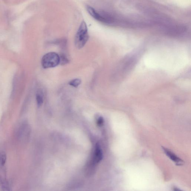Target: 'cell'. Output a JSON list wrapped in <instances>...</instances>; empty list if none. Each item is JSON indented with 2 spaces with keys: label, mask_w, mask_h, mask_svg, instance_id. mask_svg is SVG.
Here are the masks:
<instances>
[{
  "label": "cell",
  "mask_w": 191,
  "mask_h": 191,
  "mask_svg": "<svg viewBox=\"0 0 191 191\" xmlns=\"http://www.w3.org/2000/svg\"><path fill=\"white\" fill-rule=\"evenodd\" d=\"M36 100L37 105L38 107H40L44 102V94L41 90H39L37 91L36 94Z\"/></svg>",
  "instance_id": "6"
},
{
  "label": "cell",
  "mask_w": 191,
  "mask_h": 191,
  "mask_svg": "<svg viewBox=\"0 0 191 191\" xmlns=\"http://www.w3.org/2000/svg\"><path fill=\"white\" fill-rule=\"evenodd\" d=\"M163 150L165 153L166 156L169 157L170 159L175 163L176 165L177 166H181L184 164V162L183 160L178 157L175 153L170 151L166 148L162 147Z\"/></svg>",
  "instance_id": "4"
},
{
  "label": "cell",
  "mask_w": 191,
  "mask_h": 191,
  "mask_svg": "<svg viewBox=\"0 0 191 191\" xmlns=\"http://www.w3.org/2000/svg\"><path fill=\"white\" fill-rule=\"evenodd\" d=\"M89 39L88 30L86 22L83 21L79 26L75 38V44L79 49L83 48Z\"/></svg>",
  "instance_id": "1"
},
{
  "label": "cell",
  "mask_w": 191,
  "mask_h": 191,
  "mask_svg": "<svg viewBox=\"0 0 191 191\" xmlns=\"http://www.w3.org/2000/svg\"><path fill=\"white\" fill-rule=\"evenodd\" d=\"M0 188L3 190H9V185L7 179L5 165H0Z\"/></svg>",
  "instance_id": "3"
},
{
  "label": "cell",
  "mask_w": 191,
  "mask_h": 191,
  "mask_svg": "<svg viewBox=\"0 0 191 191\" xmlns=\"http://www.w3.org/2000/svg\"><path fill=\"white\" fill-rule=\"evenodd\" d=\"M60 63H62L63 64H65L66 63H68V60L64 56H62L61 57H60Z\"/></svg>",
  "instance_id": "9"
},
{
  "label": "cell",
  "mask_w": 191,
  "mask_h": 191,
  "mask_svg": "<svg viewBox=\"0 0 191 191\" xmlns=\"http://www.w3.org/2000/svg\"><path fill=\"white\" fill-rule=\"evenodd\" d=\"M104 123V119L102 117H100L97 120V123L99 126H101Z\"/></svg>",
  "instance_id": "10"
},
{
  "label": "cell",
  "mask_w": 191,
  "mask_h": 191,
  "mask_svg": "<svg viewBox=\"0 0 191 191\" xmlns=\"http://www.w3.org/2000/svg\"><path fill=\"white\" fill-rule=\"evenodd\" d=\"M60 59L59 56L55 52H49L43 56L41 64L45 69L54 68L59 64Z\"/></svg>",
  "instance_id": "2"
},
{
  "label": "cell",
  "mask_w": 191,
  "mask_h": 191,
  "mask_svg": "<svg viewBox=\"0 0 191 191\" xmlns=\"http://www.w3.org/2000/svg\"><path fill=\"white\" fill-rule=\"evenodd\" d=\"M81 80L78 78L73 79L69 82V84L71 86L74 87H77L81 83Z\"/></svg>",
  "instance_id": "7"
},
{
  "label": "cell",
  "mask_w": 191,
  "mask_h": 191,
  "mask_svg": "<svg viewBox=\"0 0 191 191\" xmlns=\"http://www.w3.org/2000/svg\"><path fill=\"white\" fill-rule=\"evenodd\" d=\"M103 158V153L100 146L96 145L95 151L94 155V162L95 163H98L101 161Z\"/></svg>",
  "instance_id": "5"
},
{
  "label": "cell",
  "mask_w": 191,
  "mask_h": 191,
  "mask_svg": "<svg viewBox=\"0 0 191 191\" xmlns=\"http://www.w3.org/2000/svg\"><path fill=\"white\" fill-rule=\"evenodd\" d=\"M7 161V156L5 152L0 153V165H5Z\"/></svg>",
  "instance_id": "8"
}]
</instances>
